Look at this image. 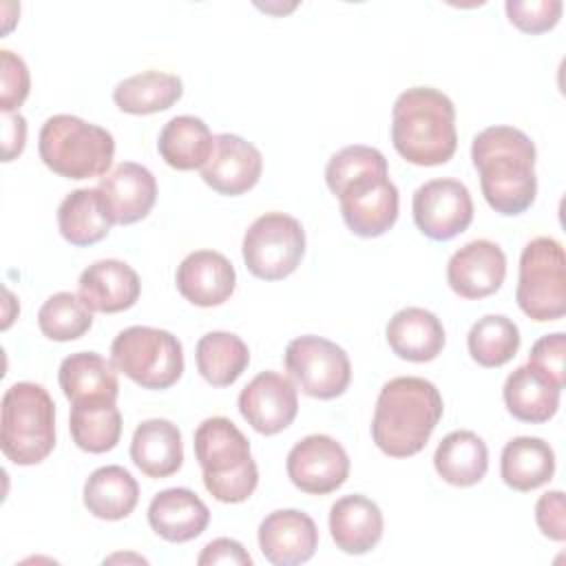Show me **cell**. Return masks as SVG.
<instances>
[{
  "instance_id": "cell-1",
  "label": "cell",
  "mask_w": 566,
  "mask_h": 566,
  "mask_svg": "<svg viewBox=\"0 0 566 566\" xmlns=\"http://www.w3.org/2000/svg\"><path fill=\"white\" fill-rule=\"evenodd\" d=\"M325 184L338 197L343 221L356 237L374 239L394 228L400 197L378 148L363 144L340 148L325 166Z\"/></svg>"
},
{
  "instance_id": "cell-2",
  "label": "cell",
  "mask_w": 566,
  "mask_h": 566,
  "mask_svg": "<svg viewBox=\"0 0 566 566\" xmlns=\"http://www.w3.org/2000/svg\"><path fill=\"white\" fill-rule=\"evenodd\" d=\"M471 159L482 195L497 214L517 217L533 206L537 150L524 130L504 124L480 130L471 142Z\"/></svg>"
},
{
  "instance_id": "cell-3",
  "label": "cell",
  "mask_w": 566,
  "mask_h": 566,
  "mask_svg": "<svg viewBox=\"0 0 566 566\" xmlns=\"http://www.w3.org/2000/svg\"><path fill=\"white\" fill-rule=\"evenodd\" d=\"M444 411L438 387L420 376H398L380 387L371 418V438L389 458H409L424 449Z\"/></svg>"
},
{
  "instance_id": "cell-4",
  "label": "cell",
  "mask_w": 566,
  "mask_h": 566,
  "mask_svg": "<svg viewBox=\"0 0 566 566\" xmlns=\"http://www.w3.org/2000/svg\"><path fill=\"white\" fill-rule=\"evenodd\" d=\"M391 144L413 166L447 164L458 148L453 102L433 86L402 91L391 108Z\"/></svg>"
},
{
  "instance_id": "cell-5",
  "label": "cell",
  "mask_w": 566,
  "mask_h": 566,
  "mask_svg": "<svg viewBox=\"0 0 566 566\" xmlns=\"http://www.w3.org/2000/svg\"><path fill=\"white\" fill-rule=\"evenodd\" d=\"M192 444L203 473V486L214 500L239 504L254 493L259 469L250 453V440L230 418H206L195 429Z\"/></svg>"
},
{
  "instance_id": "cell-6",
  "label": "cell",
  "mask_w": 566,
  "mask_h": 566,
  "mask_svg": "<svg viewBox=\"0 0 566 566\" xmlns=\"http://www.w3.org/2000/svg\"><path fill=\"white\" fill-rule=\"evenodd\" d=\"M55 447V402L38 382H13L0 405V449L18 467H33Z\"/></svg>"
},
{
  "instance_id": "cell-7",
  "label": "cell",
  "mask_w": 566,
  "mask_h": 566,
  "mask_svg": "<svg viewBox=\"0 0 566 566\" xmlns=\"http://www.w3.org/2000/svg\"><path fill=\"white\" fill-rule=\"evenodd\" d=\"M38 153L49 170L80 181L108 172L115 157V139L104 126L60 113L42 124Z\"/></svg>"
},
{
  "instance_id": "cell-8",
  "label": "cell",
  "mask_w": 566,
  "mask_h": 566,
  "mask_svg": "<svg viewBox=\"0 0 566 566\" xmlns=\"http://www.w3.org/2000/svg\"><path fill=\"white\" fill-rule=\"evenodd\" d=\"M111 360L142 389H168L184 374V347L175 334L159 327L133 325L111 343Z\"/></svg>"
},
{
  "instance_id": "cell-9",
  "label": "cell",
  "mask_w": 566,
  "mask_h": 566,
  "mask_svg": "<svg viewBox=\"0 0 566 566\" xmlns=\"http://www.w3.org/2000/svg\"><path fill=\"white\" fill-rule=\"evenodd\" d=\"M515 301L537 323L559 321L566 314V256L557 239L537 237L524 245Z\"/></svg>"
},
{
  "instance_id": "cell-10",
  "label": "cell",
  "mask_w": 566,
  "mask_h": 566,
  "mask_svg": "<svg viewBox=\"0 0 566 566\" xmlns=\"http://www.w3.org/2000/svg\"><path fill=\"white\" fill-rule=\"evenodd\" d=\"M241 252L245 268L256 279L281 281L301 265L305 230L292 214L265 212L245 230Z\"/></svg>"
},
{
  "instance_id": "cell-11",
  "label": "cell",
  "mask_w": 566,
  "mask_h": 566,
  "mask_svg": "<svg viewBox=\"0 0 566 566\" xmlns=\"http://www.w3.org/2000/svg\"><path fill=\"white\" fill-rule=\"evenodd\" d=\"M285 369L310 398L332 400L345 394L352 380L347 352L316 334L296 336L285 347Z\"/></svg>"
},
{
  "instance_id": "cell-12",
  "label": "cell",
  "mask_w": 566,
  "mask_h": 566,
  "mask_svg": "<svg viewBox=\"0 0 566 566\" xmlns=\"http://www.w3.org/2000/svg\"><path fill=\"white\" fill-rule=\"evenodd\" d=\"M416 228L433 239L449 241L464 232L473 221V199L469 188L451 177L424 181L411 201Z\"/></svg>"
},
{
  "instance_id": "cell-13",
  "label": "cell",
  "mask_w": 566,
  "mask_h": 566,
  "mask_svg": "<svg viewBox=\"0 0 566 566\" xmlns=\"http://www.w3.org/2000/svg\"><path fill=\"white\" fill-rule=\"evenodd\" d=\"M349 455L345 447L325 433H312L298 440L285 460L287 478L307 495H327L349 478Z\"/></svg>"
},
{
  "instance_id": "cell-14",
  "label": "cell",
  "mask_w": 566,
  "mask_h": 566,
  "mask_svg": "<svg viewBox=\"0 0 566 566\" xmlns=\"http://www.w3.org/2000/svg\"><path fill=\"white\" fill-rule=\"evenodd\" d=\"M243 420L263 436H276L287 429L298 413V394L290 376L279 371H259L239 394Z\"/></svg>"
},
{
  "instance_id": "cell-15",
  "label": "cell",
  "mask_w": 566,
  "mask_h": 566,
  "mask_svg": "<svg viewBox=\"0 0 566 566\" xmlns=\"http://www.w3.org/2000/svg\"><path fill=\"white\" fill-rule=\"evenodd\" d=\"M263 172L261 150L234 135L219 133L214 135V148L210 159L201 166V179L219 195L239 197L252 190Z\"/></svg>"
},
{
  "instance_id": "cell-16",
  "label": "cell",
  "mask_w": 566,
  "mask_h": 566,
  "mask_svg": "<svg viewBox=\"0 0 566 566\" xmlns=\"http://www.w3.org/2000/svg\"><path fill=\"white\" fill-rule=\"evenodd\" d=\"M506 276L504 250L489 239H473L455 250L447 263L449 287L467 301L495 294Z\"/></svg>"
},
{
  "instance_id": "cell-17",
  "label": "cell",
  "mask_w": 566,
  "mask_h": 566,
  "mask_svg": "<svg viewBox=\"0 0 566 566\" xmlns=\"http://www.w3.org/2000/svg\"><path fill=\"white\" fill-rule=\"evenodd\" d=\"M259 548L274 566H296L312 559L318 548L314 520L298 509H276L259 524Z\"/></svg>"
},
{
  "instance_id": "cell-18",
  "label": "cell",
  "mask_w": 566,
  "mask_h": 566,
  "mask_svg": "<svg viewBox=\"0 0 566 566\" xmlns=\"http://www.w3.org/2000/svg\"><path fill=\"white\" fill-rule=\"evenodd\" d=\"M97 190L119 226H130L148 217L157 201V179L155 175L135 161H122L111 172H106Z\"/></svg>"
},
{
  "instance_id": "cell-19",
  "label": "cell",
  "mask_w": 566,
  "mask_h": 566,
  "mask_svg": "<svg viewBox=\"0 0 566 566\" xmlns=\"http://www.w3.org/2000/svg\"><path fill=\"white\" fill-rule=\"evenodd\" d=\"M179 294L197 307L226 303L237 285V272L228 256L217 250H195L177 268Z\"/></svg>"
},
{
  "instance_id": "cell-20",
  "label": "cell",
  "mask_w": 566,
  "mask_h": 566,
  "mask_svg": "<svg viewBox=\"0 0 566 566\" xmlns=\"http://www.w3.org/2000/svg\"><path fill=\"white\" fill-rule=\"evenodd\" d=\"M77 290L91 312L117 314L137 303L142 281L128 263L119 259H99L80 274Z\"/></svg>"
},
{
  "instance_id": "cell-21",
  "label": "cell",
  "mask_w": 566,
  "mask_h": 566,
  "mask_svg": "<svg viewBox=\"0 0 566 566\" xmlns=\"http://www.w3.org/2000/svg\"><path fill=\"white\" fill-rule=\"evenodd\" d=\"M210 522V509L190 489L172 486L159 491L148 504L150 528L172 544L199 537Z\"/></svg>"
},
{
  "instance_id": "cell-22",
  "label": "cell",
  "mask_w": 566,
  "mask_h": 566,
  "mask_svg": "<svg viewBox=\"0 0 566 566\" xmlns=\"http://www.w3.org/2000/svg\"><path fill=\"white\" fill-rule=\"evenodd\" d=\"M382 511L380 506L360 495H343L329 509V533L336 544L347 555H365L382 539Z\"/></svg>"
},
{
  "instance_id": "cell-23",
  "label": "cell",
  "mask_w": 566,
  "mask_h": 566,
  "mask_svg": "<svg viewBox=\"0 0 566 566\" xmlns=\"http://www.w3.org/2000/svg\"><path fill=\"white\" fill-rule=\"evenodd\" d=\"M385 336L391 352L409 363H429L438 358L447 343L440 318L433 312L416 305L398 310L389 318Z\"/></svg>"
},
{
  "instance_id": "cell-24",
  "label": "cell",
  "mask_w": 566,
  "mask_h": 566,
  "mask_svg": "<svg viewBox=\"0 0 566 566\" xmlns=\"http://www.w3.org/2000/svg\"><path fill=\"white\" fill-rule=\"evenodd\" d=\"M57 382L71 405L80 402H117L119 380L113 360L97 352H75L60 363Z\"/></svg>"
},
{
  "instance_id": "cell-25",
  "label": "cell",
  "mask_w": 566,
  "mask_h": 566,
  "mask_svg": "<svg viewBox=\"0 0 566 566\" xmlns=\"http://www.w3.org/2000/svg\"><path fill=\"white\" fill-rule=\"evenodd\" d=\"M130 460L153 480L175 475L184 464L181 431L166 418H148L137 424L130 440Z\"/></svg>"
},
{
  "instance_id": "cell-26",
  "label": "cell",
  "mask_w": 566,
  "mask_h": 566,
  "mask_svg": "<svg viewBox=\"0 0 566 566\" xmlns=\"http://www.w3.org/2000/svg\"><path fill=\"white\" fill-rule=\"evenodd\" d=\"M113 217L97 188L69 192L57 208V228L64 241L77 248L99 243L113 228Z\"/></svg>"
},
{
  "instance_id": "cell-27",
  "label": "cell",
  "mask_w": 566,
  "mask_h": 566,
  "mask_svg": "<svg viewBox=\"0 0 566 566\" xmlns=\"http://www.w3.org/2000/svg\"><path fill=\"white\" fill-rule=\"evenodd\" d=\"M555 473V451L542 438L517 436L509 440L500 455V475L513 491L528 493L544 486Z\"/></svg>"
},
{
  "instance_id": "cell-28",
  "label": "cell",
  "mask_w": 566,
  "mask_h": 566,
  "mask_svg": "<svg viewBox=\"0 0 566 566\" xmlns=\"http://www.w3.org/2000/svg\"><path fill=\"white\" fill-rule=\"evenodd\" d=\"M84 506L97 520L117 522L128 517L139 502V484L119 464L95 469L84 482Z\"/></svg>"
},
{
  "instance_id": "cell-29",
  "label": "cell",
  "mask_w": 566,
  "mask_h": 566,
  "mask_svg": "<svg viewBox=\"0 0 566 566\" xmlns=\"http://www.w3.org/2000/svg\"><path fill=\"white\" fill-rule=\"evenodd\" d=\"M562 389L535 371L531 365L513 369L504 380V405L515 420L539 424L548 422L559 407Z\"/></svg>"
},
{
  "instance_id": "cell-30",
  "label": "cell",
  "mask_w": 566,
  "mask_h": 566,
  "mask_svg": "<svg viewBox=\"0 0 566 566\" xmlns=\"http://www.w3.org/2000/svg\"><path fill=\"white\" fill-rule=\"evenodd\" d=\"M433 467L447 484L473 486L486 475L489 449L478 433L458 429L440 440L433 453Z\"/></svg>"
},
{
  "instance_id": "cell-31",
  "label": "cell",
  "mask_w": 566,
  "mask_h": 566,
  "mask_svg": "<svg viewBox=\"0 0 566 566\" xmlns=\"http://www.w3.org/2000/svg\"><path fill=\"white\" fill-rule=\"evenodd\" d=\"M214 148V135L208 124L195 115H177L168 119L159 133L157 150L175 170L201 168Z\"/></svg>"
},
{
  "instance_id": "cell-32",
  "label": "cell",
  "mask_w": 566,
  "mask_h": 566,
  "mask_svg": "<svg viewBox=\"0 0 566 566\" xmlns=\"http://www.w3.org/2000/svg\"><path fill=\"white\" fill-rule=\"evenodd\" d=\"M184 95V84L177 75L164 71H142L124 77L113 88V102L128 115H153L168 111Z\"/></svg>"
},
{
  "instance_id": "cell-33",
  "label": "cell",
  "mask_w": 566,
  "mask_h": 566,
  "mask_svg": "<svg viewBox=\"0 0 566 566\" xmlns=\"http://www.w3.org/2000/svg\"><path fill=\"white\" fill-rule=\"evenodd\" d=\"M195 360L201 378L212 387H230L250 365V349L241 336L208 332L197 340Z\"/></svg>"
},
{
  "instance_id": "cell-34",
  "label": "cell",
  "mask_w": 566,
  "mask_h": 566,
  "mask_svg": "<svg viewBox=\"0 0 566 566\" xmlns=\"http://www.w3.org/2000/svg\"><path fill=\"white\" fill-rule=\"evenodd\" d=\"M71 438L86 453H106L117 447L122 436V413L117 402H80L71 405Z\"/></svg>"
},
{
  "instance_id": "cell-35",
  "label": "cell",
  "mask_w": 566,
  "mask_h": 566,
  "mask_svg": "<svg viewBox=\"0 0 566 566\" xmlns=\"http://www.w3.org/2000/svg\"><path fill=\"white\" fill-rule=\"evenodd\" d=\"M520 329L504 314H486L478 318L467 336L471 358L482 367H502L520 349Z\"/></svg>"
},
{
  "instance_id": "cell-36",
  "label": "cell",
  "mask_w": 566,
  "mask_h": 566,
  "mask_svg": "<svg viewBox=\"0 0 566 566\" xmlns=\"http://www.w3.org/2000/svg\"><path fill=\"white\" fill-rule=\"evenodd\" d=\"M93 325V312L75 292H55L38 312L40 332L57 343L84 336Z\"/></svg>"
},
{
  "instance_id": "cell-37",
  "label": "cell",
  "mask_w": 566,
  "mask_h": 566,
  "mask_svg": "<svg viewBox=\"0 0 566 566\" xmlns=\"http://www.w3.org/2000/svg\"><path fill=\"white\" fill-rule=\"evenodd\" d=\"M511 24L520 31L537 35L551 31L562 18V0H506L504 4Z\"/></svg>"
},
{
  "instance_id": "cell-38",
  "label": "cell",
  "mask_w": 566,
  "mask_h": 566,
  "mask_svg": "<svg viewBox=\"0 0 566 566\" xmlns=\"http://www.w3.org/2000/svg\"><path fill=\"white\" fill-rule=\"evenodd\" d=\"M0 111L15 113L31 88V75L20 55H15L9 49L0 51Z\"/></svg>"
},
{
  "instance_id": "cell-39",
  "label": "cell",
  "mask_w": 566,
  "mask_h": 566,
  "mask_svg": "<svg viewBox=\"0 0 566 566\" xmlns=\"http://www.w3.org/2000/svg\"><path fill=\"white\" fill-rule=\"evenodd\" d=\"M535 371L548 378L555 387L566 385V336L562 332L546 334L531 347L528 363Z\"/></svg>"
},
{
  "instance_id": "cell-40",
  "label": "cell",
  "mask_w": 566,
  "mask_h": 566,
  "mask_svg": "<svg viewBox=\"0 0 566 566\" xmlns=\"http://www.w3.org/2000/svg\"><path fill=\"white\" fill-rule=\"evenodd\" d=\"M535 522L542 531L553 542H564L566 539V513H564V493L559 489L546 491L539 495L535 504Z\"/></svg>"
},
{
  "instance_id": "cell-41",
  "label": "cell",
  "mask_w": 566,
  "mask_h": 566,
  "mask_svg": "<svg viewBox=\"0 0 566 566\" xmlns=\"http://www.w3.org/2000/svg\"><path fill=\"white\" fill-rule=\"evenodd\" d=\"M199 566H210V564H241L250 566L252 557L243 548L241 542L232 537H217L203 546V551L197 557Z\"/></svg>"
},
{
  "instance_id": "cell-42",
  "label": "cell",
  "mask_w": 566,
  "mask_h": 566,
  "mask_svg": "<svg viewBox=\"0 0 566 566\" xmlns=\"http://www.w3.org/2000/svg\"><path fill=\"white\" fill-rule=\"evenodd\" d=\"M27 144V119L20 113H4L2 117V161H13L22 155Z\"/></svg>"
},
{
  "instance_id": "cell-43",
  "label": "cell",
  "mask_w": 566,
  "mask_h": 566,
  "mask_svg": "<svg viewBox=\"0 0 566 566\" xmlns=\"http://www.w3.org/2000/svg\"><path fill=\"white\" fill-rule=\"evenodd\" d=\"M130 559H135L137 564H148V559L142 557V555H124V553H115V555L106 557L104 564H106V562H130Z\"/></svg>"
}]
</instances>
